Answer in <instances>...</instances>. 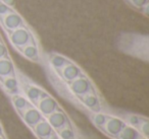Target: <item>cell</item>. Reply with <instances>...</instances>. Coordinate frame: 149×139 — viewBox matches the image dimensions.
Wrapping results in <instances>:
<instances>
[{
    "instance_id": "6da1fadb",
    "label": "cell",
    "mask_w": 149,
    "mask_h": 139,
    "mask_svg": "<svg viewBox=\"0 0 149 139\" xmlns=\"http://www.w3.org/2000/svg\"><path fill=\"white\" fill-rule=\"evenodd\" d=\"M32 35L30 33L29 30H27L26 28H17V29L13 30L11 32V35L9 37L11 44H13L15 47L17 48H23L24 46H26L28 43L31 42Z\"/></svg>"
},
{
    "instance_id": "7a4b0ae2",
    "label": "cell",
    "mask_w": 149,
    "mask_h": 139,
    "mask_svg": "<svg viewBox=\"0 0 149 139\" xmlns=\"http://www.w3.org/2000/svg\"><path fill=\"white\" fill-rule=\"evenodd\" d=\"M70 89L76 96H83L91 90V83L86 77H77L70 81Z\"/></svg>"
},
{
    "instance_id": "3957f363",
    "label": "cell",
    "mask_w": 149,
    "mask_h": 139,
    "mask_svg": "<svg viewBox=\"0 0 149 139\" xmlns=\"http://www.w3.org/2000/svg\"><path fill=\"white\" fill-rule=\"evenodd\" d=\"M23 23L24 21L21 15L15 12H13V11L4 14V17H3V25L8 31H13V30L22 27L24 25Z\"/></svg>"
},
{
    "instance_id": "277c9868",
    "label": "cell",
    "mask_w": 149,
    "mask_h": 139,
    "mask_svg": "<svg viewBox=\"0 0 149 139\" xmlns=\"http://www.w3.org/2000/svg\"><path fill=\"white\" fill-rule=\"evenodd\" d=\"M126 126L124 121H122L118 118H109L106 120L104 127H105V131L109 135L112 136H118L120 134V130Z\"/></svg>"
},
{
    "instance_id": "5b68a950",
    "label": "cell",
    "mask_w": 149,
    "mask_h": 139,
    "mask_svg": "<svg viewBox=\"0 0 149 139\" xmlns=\"http://www.w3.org/2000/svg\"><path fill=\"white\" fill-rule=\"evenodd\" d=\"M23 118L30 127H34L42 120V114L37 109L29 107L23 112Z\"/></svg>"
},
{
    "instance_id": "8992f818",
    "label": "cell",
    "mask_w": 149,
    "mask_h": 139,
    "mask_svg": "<svg viewBox=\"0 0 149 139\" xmlns=\"http://www.w3.org/2000/svg\"><path fill=\"white\" fill-rule=\"evenodd\" d=\"M57 109V103L55 102V100L50 96H45V98H40L39 102V110L41 112V114L47 115L49 116L50 114H52L53 112H55Z\"/></svg>"
},
{
    "instance_id": "52a82bcc",
    "label": "cell",
    "mask_w": 149,
    "mask_h": 139,
    "mask_svg": "<svg viewBox=\"0 0 149 139\" xmlns=\"http://www.w3.org/2000/svg\"><path fill=\"white\" fill-rule=\"evenodd\" d=\"M48 123H49L52 128L56 129V130H59L62 127H64V125L68 123V119H66L65 115L62 112L55 111V112H53L52 114L49 115Z\"/></svg>"
},
{
    "instance_id": "ba28073f",
    "label": "cell",
    "mask_w": 149,
    "mask_h": 139,
    "mask_svg": "<svg viewBox=\"0 0 149 139\" xmlns=\"http://www.w3.org/2000/svg\"><path fill=\"white\" fill-rule=\"evenodd\" d=\"M52 129L53 128L50 126L49 123L44 120H41L38 124H36L35 126H34L35 134L42 139L49 138V137L53 134V130H52Z\"/></svg>"
},
{
    "instance_id": "9c48e42d",
    "label": "cell",
    "mask_w": 149,
    "mask_h": 139,
    "mask_svg": "<svg viewBox=\"0 0 149 139\" xmlns=\"http://www.w3.org/2000/svg\"><path fill=\"white\" fill-rule=\"evenodd\" d=\"M80 74H81V70L74 64L68 63L62 67L61 75L63 77V79L66 80V81H72L74 79L79 77Z\"/></svg>"
},
{
    "instance_id": "30bf717a",
    "label": "cell",
    "mask_w": 149,
    "mask_h": 139,
    "mask_svg": "<svg viewBox=\"0 0 149 139\" xmlns=\"http://www.w3.org/2000/svg\"><path fill=\"white\" fill-rule=\"evenodd\" d=\"M13 70L15 67L10 60L6 58L0 59V77H6L11 75L13 73Z\"/></svg>"
},
{
    "instance_id": "8fae6325",
    "label": "cell",
    "mask_w": 149,
    "mask_h": 139,
    "mask_svg": "<svg viewBox=\"0 0 149 139\" xmlns=\"http://www.w3.org/2000/svg\"><path fill=\"white\" fill-rule=\"evenodd\" d=\"M139 136L140 134L134 126H125L118 135V139H137Z\"/></svg>"
},
{
    "instance_id": "7c38bea8",
    "label": "cell",
    "mask_w": 149,
    "mask_h": 139,
    "mask_svg": "<svg viewBox=\"0 0 149 139\" xmlns=\"http://www.w3.org/2000/svg\"><path fill=\"white\" fill-rule=\"evenodd\" d=\"M23 54L30 60L37 61L39 57V50L35 44H29L23 47Z\"/></svg>"
},
{
    "instance_id": "4fadbf2b",
    "label": "cell",
    "mask_w": 149,
    "mask_h": 139,
    "mask_svg": "<svg viewBox=\"0 0 149 139\" xmlns=\"http://www.w3.org/2000/svg\"><path fill=\"white\" fill-rule=\"evenodd\" d=\"M27 96L30 100H33V102H35V100H39V98L47 96V94H46L42 89L36 87V86H29L28 89H27Z\"/></svg>"
},
{
    "instance_id": "5bb4252c",
    "label": "cell",
    "mask_w": 149,
    "mask_h": 139,
    "mask_svg": "<svg viewBox=\"0 0 149 139\" xmlns=\"http://www.w3.org/2000/svg\"><path fill=\"white\" fill-rule=\"evenodd\" d=\"M82 100L83 103L88 107L89 109H97L99 107V100H98V98L93 94H86L83 96L82 98Z\"/></svg>"
},
{
    "instance_id": "9a60e30c",
    "label": "cell",
    "mask_w": 149,
    "mask_h": 139,
    "mask_svg": "<svg viewBox=\"0 0 149 139\" xmlns=\"http://www.w3.org/2000/svg\"><path fill=\"white\" fill-rule=\"evenodd\" d=\"M13 105H15V109H17L19 113H23L26 109H28L30 107L29 102L27 100V98H25L24 96H17L13 98Z\"/></svg>"
},
{
    "instance_id": "2e32d148",
    "label": "cell",
    "mask_w": 149,
    "mask_h": 139,
    "mask_svg": "<svg viewBox=\"0 0 149 139\" xmlns=\"http://www.w3.org/2000/svg\"><path fill=\"white\" fill-rule=\"evenodd\" d=\"M3 85L9 92H15L17 89V80L10 75L3 77Z\"/></svg>"
},
{
    "instance_id": "e0dca14e",
    "label": "cell",
    "mask_w": 149,
    "mask_h": 139,
    "mask_svg": "<svg viewBox=\"0 0 149 139\" xmlns=\"http://www.w3.org/2000/svg\"><path fill=\"white\" fill-rule=\"evenodd\" d=\"M68 63V60H66L64 57H62V56L55 55V56H53V57L51 58L52 66H53L54 68H56V69H60V68H62L64 65H66Z\"/></svg>"
},
{
    "instance_id": "ac0fdd59",
    "label": "cell",
    "mask_w": 149,
    "mask_h": 139,
    "mask_svg": "<svg viewBox=\"0 0 149 139\" xmlns=\"http://www.w3.org/2000/svg\"><path fill=\"white\" fill-rule=\"evenodd\" d=\"M107 119H108V117L106 116V115L97 114V115H95V117H94V123H95V125H97V126L102 127V126H104V124H105Z\"/></svg>"
},
{
    "instance_id": "d6986e66",
    "label": "cell",
    "mask_w": 149,
    "mask_h": 139,
    "mask_svg": "<svg viewBox=\"0 0 149 139\" xmlns=\"http://www.w3.org/2000/svg\"><path fill=\"white\" fill-rule=\"evenodd\" d=\"M60 137L62 139H74V134L70 128H64L60 131Z\"/></svg>"
},
{
    "instance_id": "ffe728a7",
    "label": "cell",
    "mask_w": 149,
    "mask_h": 139,
    "mask_svg": "<svg viewBox=\"0 0 149 139\" xmlns=\"http://www.w3.org/2000/svg\"><path fill=\"white\" fill-rule=\"evenodd\" d=\"M139 128H140V131L145 137H148L149 135V123L147 120H142L139 125Z\"/></svg>"
},
{
    "instance_id": "44dd1931",
    "label": "cell",
    "mask_w": 149,
    "mask_h": 139,
    "mask_svg": "<svg viewBox=\"0 0 149 139\" xmlns=\"http://www.w3.org/2000/svg\"><path fill=\"white\" fill-rule=\"evenodd\" d=\"M141 121H142V118H140V117H138V116H131V117H129V122H130V124L132 125V126L138 127L139 125H140Z\"/></svg>"
},
{
    "instance_id": "7402d4cb",
    "label": "cell",
    "mask_w": 149,
    "mask_h": 139,
    "mask_svg": "<svg viewBox=\"0 0 149 139\" xmlns=\"http://www.w3.org/2000/svg\"><path fill=\"white\" fill-rule=\"evenodd\" d=\"M130 1L135 7H141V8L147 4V0H130Z\"/></svg>"
},
{
    "instance_id": "603a6c76",
    "label": "cell",
    "mask_w": 149,
    "mask_h": 139,
    "mask_svg": "<svg viewBox=\"0 0 149 139\" xmlns=\"http://www.w3.org/2000/svg\"><path fill=\"white\" fill-rule=\"evenodd\" d=\"M10 11H11L10 7H8L4 3H0V15H4L6 13L10 12Z\"/></svg>"
},
{
    "instance_id": "cb8c5ba5",
    "label": "cell",
    "mask_w": 149,
    "mask_h": 139,
    "mask_svg": "<svg viewBox=\"0 0 149 139\" xmlns=\"http://www.w3.org/2000/svg\"><path fill=\"white\" fill-rule=\"evenodd\" d=\"M7 56V49L3 43L0 42V59L5 58Z\"/></svg>"
},
{
    "instance_id": "d4e9b609",
    "label": "cell",
    "mask_w": 149,
    "mask_h": 139,
    "mask_svg": "<svg viewBox=\"0 0 149 139\" xmlns=\"http://www.w3.org/2000/svg\"><path fill=\"white\" fill-rule=\"evenodd\" d=\"M49 139H59V138H58V137L56 136V135H53V134H52L51 136L49 137Z\"/></svg>"
},
{
    "instance_id": "484cf974",
    "label": "cell",
    "mask_w": 149,
    "mask_h": 139,
    "mask_svg": "<svg viewBox=\"0 0 149 139\" xmlns=\"http://www.w3.org/2000/svg\"><path fill=\"white\" fill-rule=\"evenodd\" d=\"M137 139H147V137H142V136H139Z\"/></svg>"
},
{
    "instance_id": "4316f807",
    "label": "cell",
    "mask_w": 149,
    "mask_h": 139,
    "mask_svg": "<svg viewBox=\"0 0 149 139\" xmlns=\"http://www.w3.org/2000/svg\"><path fill=\"white\" fill-rule=\"evenodd\" d=\"M0 135H2V129H1V126H0Z\"/></svg>"
},
{
    "instance_id": "83f0119b",
    "label": "cell",
    "mask_w": 149,
    "mask_h": 139,
    "mask_svg": "<svg viewBox=\"0 0 149 139\" xmlns=\"http://www.w3.org/2000/svg\"><path fill=\"white\" fill-rule=\"evenodd\" d=\"M0 139H4V138H3V137L1 136V135H0Z\"/></svg>"
},
{
    "instance_id": "f1b7e54d",
    "label": "cell",
    "mask_w": 149,
    "mask_h": 139,
    "mask_svg": "<svg viewBox=\"0 0 149 139\" xmlns=\"http://www.w3.org/2000/svg\"><path fill=\"white\" fill-rule=\"evenodd\" d=\"M0 42H1V37H0Z\"/></svg>"
}]
</instances>
